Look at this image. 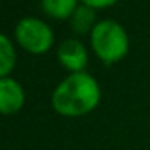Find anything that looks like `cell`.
I'll return each mask as SVG.
<instances>
[{"instance_id": "8992f818", "label": "cell", "mask_w": 150, "mask_h": 150, "mask_svg": "<svg viewBox=\"0 0 150 150\" xmlns=\"http://www.w3.org/2000/svg\"><path fill=\"white\" fill-rule=\"evenodd\" d=\"M42 8L50 16L57 20H65L73 16L78 8V0H42Z\"/></svg>"}, {"instance_id": "3957f363", "label": "cell", "mask_w": 150, "mask_h": 150, "mask_svg": "<svg viewBox=\"0 0 150 150\" xmlns=\"http://www.w3.org/2000/svg\"><path fill=\"white\" fill-rule=\"evenodd\" d=\"M16 40L33 53H42L53 44V33L50 26L37 18H23L15 29Z\"/></svg>"}, {"instance_id": "277c9868", "label": "cell", "mask_w": 150, "mask_h": 150, "mask_svg": "<svg viewBox=\"0 0 150 150\" xmlns=\"http://www.w3.org/2000/svg\"><path fill=\"white\" fill-rule=\"evenodd\" d=\"M58 60L66 69L73 73H81L87 65V50L79 40L68 39L60 44Z\"/></svg>"}, {"instance_id": "6da1fadb", "label": "cell", "mask_w": 150, "mask_h": 150, "mask_svg": "<svg viewBox=\"0 0 150 150\" xmlns=\"http://www.w3.org/2000/svg\"><path fill=\"white\" fill-rule=\"evenodd\" d=\"M100 100V87L91 74L71 73L52 94V105L60 115L79 116L94 110Z\"/></svg>"}, {"instance_id": "5b68a950", "label": "cell", "mask_w": 150, "mask_h": 150, "mask_svg": "<svg viewBox=\"0 0 150 150\" xmlns=\"http://www.w3.org/2000/svg\"><path fill=\"white\" fill-rule=\"evenodd\" d=\"M24 103V91L15 79H0V111L5 115L16 113Z\"/></svg>"}, {"instance_id": "ba28073f", "label": "cell", "mask_w": 150, "mask_h": 150, "mask_svg": "<svg viewBox=\"0 0 150 150\" xmlns=\"http://www.w3.org/2000/svg\"><path fill=\"white\" fill-rule=\"evenodd\" d=\"M15 66V49L7 36L0 37V78H7V74Z\"/></svg>"}, {"instance_id": "9c48e42d", "label": "cell", "mask_w": 150, "mask_h": 150, "mask_svg": "<svg viewBox=\"0 0 150 150\" xmlns=\"http://www.w3.org/2000/svg\"><path fill=\"white\" fill-rule=\"evenodd\" d=\"M84 5H89L92 8H102V7H108V5H113L118 0H81Z\"/></svg>"}, {"instance_id": "7a4b0ae2", "label": "cell", "mask_w": 150, "mask_h": 150, "mask_svg": "<svg viewBox=\"0 0 150 150\" xmlns=\"http://www.w3.org/2000/svg\"><path fill=\"white\" fill-rule=\"evenodd\" d=\"M91 42L95 53L107 63L121 60L129 47L126 31L113 20H103L95 24L91 33Z\"/></svg>"}, {"instance_id": "52a82bcc", "label": "cell", "mask_w": 150, "mask_h": 150, "mask_svg": "<svg viewBox=\"0 0 150 150\" xmlns=\"http://www.w3.org/2000/svg\"><path fill=\"white\" fill-rule=\"evenodd\" d=\"M95 20V13H94V8L89 7V5H78L76 11L73 13L71 16V26L76 33L82 34V33H87L89 29L92 28ZM94 29V28H92Z\"/></svg>"}]
</instances>
